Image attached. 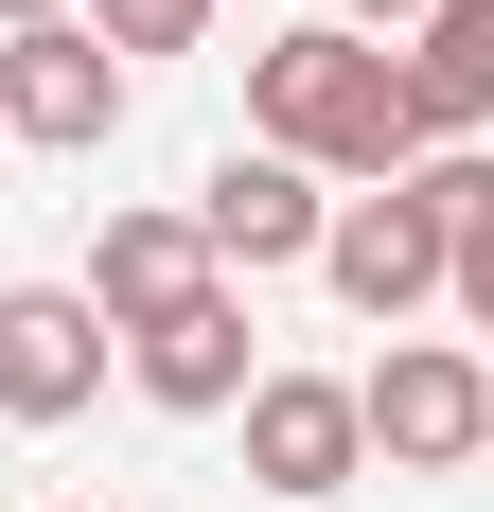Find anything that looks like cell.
I'll return each instance as SVG.
<instances>
[{
    "instance_id": "cell-13",
    "label": "cell",
    "mask_w": 494,
    "mask_h": 512,
    "mask_svg": "<svg viewBox=\"0 0 494 512\" xmlns=\"http://www.w3.org/2000/svg\"><path fill=\"white\" fill-rule=\"evenodd\" d=\"M36 18H89V0H0V36H36Z\"/></svg>"
},
{
    "instance_id": "cell-7",
    "label": "cell",
    "mask_w": 494,
    "mask_h": 512,
    "mask_svg": "<svg viewBox=\"0 0 494 512\" xmlns=\"http://www.w3.org/2000/svg\"><path fill=\"white\" fill-rule=\"evenodd\" d=\"M230 424H247V495H300V512H318V495L371 477V407H353L336 371H265Z\"/></svg>"
},
{
    "instance_id": "cell-14",
    "label": "cell",
    "mask_w": 494,
    "mask_h": 512,
    "mask_svg": "<svg viewBox=\"0 0 494 512\" xmlns=\"http://www.w3.org/2000/svg\"><path fill=\"white\" fill-rule=\"evenodd\" d=\"M0 159H18V142H0Z\"/></svg>"
},
{
    "instance_id": "cell-1",
    "label": "cell",
    "mask_w": 494,
    "mask_h": 512,
    "mask_svg": "<svg viewBox=\"0 0 494 512\" xmlns=\"http://www.w3.org/2000/svg\"><path fill=\"white\" fill-rule=\"evenodd\" d=\"M247 142L318 159V177H353V195H389V177H424V106H406V53L353 36V18H300V36L247 53Z\"/></svg>"
},
{
    "instance_id": "cell-11",
    "label": "cell",
    "mask_w": 494,
    "mask_h": 512,
    "mask_svg": "<svg viewBox=\"0 0 494 512\" xmlns=\"http://www.w3.org/2000/svg\"><path fill=\"white\" fill-rule=\"evenodd\" d=\"M89 36L142 71V53H195V36H212V0H89Z\"/></svg>"
},
{
    "instance_id": "cell-8",
    "label": "cell",
    "mask_w": 494,
    "mask_h": 512,
    "mask_svg": "<svg viewBox=\"0 0 494 512\" xmlns=\"http://www.w3.org/2000/svg\"><path fill=\"white\" fill-rule=\"evenodd\" d=\"M124 371H142V407L230 424L247 389H265V354H247V283H195L177 318H142V336H124Z\"/></svg>"
},
{
    "instance_id": "cell-3",
    "label": "cell",
    "mask_w": 494,
    "mask_h": 512,
    "mask_svg": "<svg viewBox=\"0 0 494 512\" xmlns=\"http://www.w3.org/2000/svg\"><path fill=\"white\" fill-rule=\"evenodd\" d=\"M353 407H371V460L459 477V460L494 442V354H459V336H389V354L353 371Z\"/></svg>"
},
{
    "instance_id": "cell-5",
    "label": "cell",
    "mask_w": 494,
    "mask_h": 512,
    "mask_svg": "<svg viewBox=\"0 0 494 512\" xmlns=\"http://www.w3.org/2000/svg\"><path fill=\"white\" fill-rule=\"evenodd\" d=\"M195 230H212V265L230 283H265V265H318V230H336V177L318 159H283V142H230L195 177Z\"/></svg>"
},
{
    "instance_id": "cell-6",
    "label": "cell",
    "mask_w": 494,
    "mask_h": 512,
    "mask_svg": "<svg viewBox=\"0 0 494 512\" xmlns=\"http://www.w3.org/2000/svg\"><path fill=\"white\" fill-rule=\"evenodd\" d=\"M106 336L89 283H0V424H89L106 407Z\"/></svg>"
},
{
    "instance_id": "cell-4",
    "label": "cell",
    "mask_w": 494,
    "mask_h": 512,
    "mask_svg": "<svg viewBox=\"0 0 494 512\" xmlns=\"http://www.w3.org/2000/svg\"><path fill=\"white\" fill-rule=\"evenodd\" d=\"M124 53L89 36V18H36V36H0V142H36V159H106L124 142Z\"/></svg>"
},
{
    "instance_id": "cell-9",
    "label": "cell",
    "mask_w": 494,
    "mask_h": 512,
    "mask_svg": "<svg viewBox=\"0 0 494 512\" xmlns=\"http://www.w3.org/2000/svg\"><path fill=\"white\" fill-rule=\"evenodd\" d=\"M195 283H230L195 212H159V195H124V212L89 230V318H106V336H142V318H177Z\"/></svg>"
},
{
    "instance_id": "cell-12",
    "label": "cell",
    "mask_w": 494,
    "mask_h": 512,
    "mask_svg": "<svg viewBox=\"0 0 494 512\" xmlns=\"http://www.w3.org/2000/svg\"><path fill=\"white\" fill-rule=\"evenodd\" d=\"M336 18H353V36H406V18H424V0H336Z\"/></svg>"
},
{
    "instance_id": "cell-15",
    "label": "cell",
    "mask_w": 494,
    "mask_h": 512,
    "mask_svg": "<svg viewBox=\"0 0 494 512\" xmlns=\"http://www.w3.org/2000/svg\"><path fill=\"white\" fill-rule=\"evenodd\" d=\"M477 460H494V442H477Z\"/></svg>"
},
{
    "instance_id": "cell-10",
    "label": "cell",
    "mask_w": 494,
    "mask_h": 512,
    "mask_svg": "<svg viewBox=\"0 0 494 512\" xmlns=\"http://www.w3.org/2000/svg\"><path fill=\"white\" fill-rule=\"evenodd\" d=\"M406 106H424V142L494 124V0H424L406 18Z\"/></svg>"
},
{
    "instance_id": "cell-2",
    "label": "cell",
    "mask_w": 494,
    "mask_h": 512,
    "mask_svg": "<svg viewBox=\"0 0 494 512\" xmlns=\"http://www.w3.org/2000/svg\"><path fill=\"white\" fill-rule=\"evenodd\" d=\"M318 283H336L371 336H406V318L459 283V230H442V195H424V177H389V195H336V230H318Z\"/></svg>"
}]
</instances>
